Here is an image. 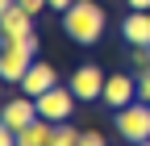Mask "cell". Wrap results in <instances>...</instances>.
Returning a JSON list of instances; mask_svg holds the SVG:
<instances>
[{"label":"cell","mask_w":150,"mask_h":146,"mask_svg":"<svg viewBox=\"0 0 150 146\" xmlns=\"http://www.w3.org/2000/svg\"><path fill=\"white\" fill-rule=\"evenodd\" d=\"M134 146H150V142H134Z\"/></svg>","instance_id":"cell-19"},{"label":"cell","mask_w":150,"mask_h":146,"mask_svg":"<svg viewBox=\"0 0 150 146\" xmlns=\"http://www.w3.org/2000/svg\"><path fill=\"white\" fill-rule=\"evenodd\" d=\"M112 125H117V134L125 142H150V104L146 100H134V104L117 108Z\"/></svg>","instance_id":"cell-3"},{"label":"cell","mask_w":150,"mask_h":146,"mask_svg":"<svg viewBox=\"0 0 150 146\" xmlns=\"http://www.w3.org/2000/svg\"><path fill=\"white\" fill-rule=\"evenodd\" d=\"M71 4H75V0H50V9H54V13H59V17H63V13H67Z\"/></svg>","instance_id":"cell-17"},{"label":"cell","mask_w":150,"mask_h":146,"mask_svg":"<svg viewBox=\"0 0 150 146\" xmlns=\"http://www.w3.org/2000/svg\"><path fill=\"white\" fill-rule=\"evenodd\" d=\"M50 146H79V130H75L71 121H59L54 125V142Z\"/></svg>","instance_id":"cell-12"},{"label":"cell","mask_w":150,"mask_h":146,"mask_svg":"<svg viewBox=\"0 0 150 146\" xmlns=\"http://www.w3.org/2000/svg\"><path fill=\"white\" fill-rule=\"evenodd\" d=\"M38 121V100L33 96H13V100H4V108H0V125H8V130H17L21 134L25 125H33Z\"/></svg>","instance_id":"cell-8"},{"label":"cell","mask_w":150,"mask_h":146,"mask_svg":"<svg viewBox=\"0 0 150 146\" xmlns=\"http://www.w3.org/2000/svg\"><path fill=\"white\" fill-rule=\"evenodd\" d=\"M104 25H108V17H104L100 0H75V4L63 13V33L75 46H96L104 38Z\"/></svg>","instance_id":"cell-1"},{"label":"cell","mask_w":150,"mask_h":146,"mask_svg":"<svg viewBox=\"0 0 150 146\" xmlns=\"http://www.w3.org/2000/svg\"><path fill=\"white\" fill-rule=\"evenodd\" d=\"M38 100V117H46V121H71L75 117V104H79V96L71 92V84H54L50 92H42V96H33Z\"/></svg>","instance_id":"cell-2"},{"label":"cell","mask_w":150,"mask_h":146,"mask_svg":"<svg viewBox=\"0 0 150 146\" xmlns=\"http://www.w3.org/2000/svg\"><path fill=\"white\" fill-rule=\"evenodd\" d=\"M134 75H138V100H146V104H150V67L134 71Z\"/></svg>","instance_id":"cell-14"},{"label":"cell","mask_w":150,"mask_h":146,"mask_svg":"<svg viewBox=\"0 0 150 146\" xmlns=\"http://www.w3.org/2000/svg\"><path fill=\"white\" fill-rule=\"evenodd\" d=\"M125 4L134 9V13H150V0H125Z\"/></svg>","instance_id":"cell-18"},{"label":"cell","mask_w":150,"mask_h":146,"mask_svg":"<svg viewBox=\"0 0 150 146\" xmlns=\"http://www.w3.org/2000/svg\"><path fill=\"white\" fill-rule=\"evenodd\" d=\"M17 9H25L29 17H38L42 9H50V0H17Z\"/></svg>","instance_id":"cell-16"},{"label":"cell","mask_w":150,"mask_h":146,"mask_svg":"<svg viewBox=\"0 0 150 146\" xmlns=\"http://www.w3.org/2000/svg\"><path fill=\"white\" fill-rule=\"evenodd\" d=\"M104 79H108V75H104L100 63H79V67L71 71L67 84H71V92L79 96V100H100V96H104Z\"/></svg>","instance_id":"cell-4"},{"label":"cell","mask_w":150,"mask_h":146,"mask_svg":"<svg viewBox=\"0 0 150 146\" xmlns=\"http://www.w3.org/2000/svg\"><path fill=\"white\" fill-rule=\"evenodd\" d=\"M129 67H134V71L150 67V46H129Z\"/></svg>","instance_id":"cell-13"},{"label":"cell","mask_w":150,"mask_h":146,"mask_svg":"<svg viewBox=\"0 0 150 146\" xmlns=\"http://www.w3.org/2000/svg\"><path fill=\"white\" fill-rule=\"evenodd\" d=\"M112 113L117 108H125V104H134L138 100V75L134 71H112V75L104 79V96H100Z\"/></svg>","instance_id":"cell-5"},{"label":"cell","mask_w":150,"mask_h":146,"mask_svg":"<svg viewBox=\"0 0 150 146\" xmlns=\"http://www.w3.org/2000/svg\"><path fill=\"white\" fill-rule=\"evenodd\" d=\"M54 142V121L38 117L33 125H25L21 134H17V146H50Z\"/></svg>","instance_id":"cell-11"},{"label":"cell","mask_w":150,"mask_h":146,"mask_svg":"<svg viewBox=\"0 0 150 146\" xmlns=\"http://www.w3.org/2000/svg\"><path fill=\"white\" fill-rule=\"evenodd\" d=\"M79 146H108V138L100 130H79Z\"/></svg>","instance_id":"cell-15"},{"label":"cell","mask_w":150,"mask_h":146,"mask_svg":"<svg viewBox=\"0 0 150 146\" xmlns=\"http://www.w3.org/2000/svg\"><path fill=\"white\" fill-rule=\"evenodd\" d=\"M121 38H125V46H150V13L129 9L121 17Z\"/></svg>","instance_id":"cell-10"},{"label":"cell","mask_w":150,"mask_h":146,"mask_svg":"<svg viewBox=\"0 0 150 146\" xmlns=\"http://www.w3.org/2000/svg\"><path fill=\"white\" fill-rule=\"evenodd\" d=\"M33 59H38V54L29 50V42L4 46V50H0V79H4V84H21L25 71L33 67Z\"/></svg>","instance_id":"cell-6"},{"label":"cell","mask_w":150,"mask_h":146,"mask_svg":"<svg viewBox=\"0 0 150 146\" xmlns=\"http://www.w3.org/2000/svg\"><path fill=\"white\" fill-rule=\"evenodd\" d=\"M33 38V17L25 13V9H4L0 13V42L4 46H17V42H29Z\"/></svg>","instance_id":"cell-7"},{"label":"cell","mask_w":150,"mask_h":146,"mask_svg":"<svg viewBox=\"0 0 150 146\" xmlns=\"http://www.w3.org/2000/svg\"><path fill=\"white\" fill-rule=\"evenodd\" d=\"M54 84H59V71H54L46 59H33V67L25 71V79L17 84V88H21L25 96H42V92H50Z\"/></svg>","instance_id":"cell-9"}]
</instances>
